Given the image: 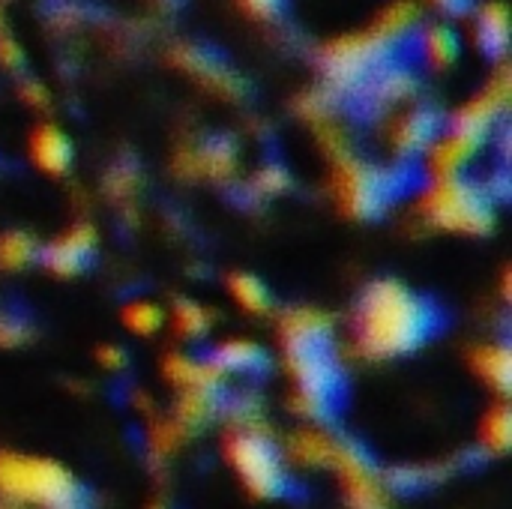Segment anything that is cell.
Instances as JSON below:
<instances>
[{
  "label": "cell",
  "instance_id": "1",
  "mask_svg": "<svg viewBox=\"0 0 512 509\" xmlns=\"http://www.w3.org/2000/svg\"><path fill=\"white\" fill-rule=\"evenodd\" d=\"M441 330V309L399 279L372 282L354 312V339L363 357L396 360L420 351Z\"/></svg>",
  "mask_w": 512,
  "mask_h": 509
},
{
  "label": "cell",
  "instance_id": "2",
  "mask_svg": "<svg viewBox=\"0 0 512 509\" xmlns=\"http://www.w3.org/2000/svg\"><path fill=\"white\" fill-rule=\"evenodd\" d=\"M285 363L297 390L294 408L315 420H330L345 396V369L333 348V324L324 312L291 309L282 324Z\"/></svg>",
  "mask_w": 512,
  "mask_h": 509
},
{
  "label": "cell",
  "instance_id": "3",
  "mask_svg": "<svg viewBox=\"0 0 512 509\" xmlns=\"http://www.w3.org/2000/svg\"><path fill=\"white\" fill-rule=\"evenodd\" d=\"M0 501L24 509H90L81 480L42 456L0 453Z\"/></svg>",
  "mask_w": 512,
  "mask_h": 509
},
{
  "label": "cell",
  "instance_id": "4",
  "mask_svg": "<svg viewBox=\"0 0 512 509\" xmlns=\"http://www.w3.org/2000/svg\"><path fill=\"white\" fill-rule=\"evenodd\" d=\"M225 459L243 480V486L264 501H276L294 492L291 474L273 438L255 426L234 429L225 438Z\"/></svg>",
  "mask_w": 512,
  "mask_h": 509
},
{
  "label": "cell",
  "instance_id": "5",
  "mask_svg": "<svg viewBox=\"0 0 512 509\" xmlns=\"http://www.w3.org/2000/svg\"><path fill=\"white\" fill-rule=\"evenodd\" d=\"M420 210L435 228L468 234V237L489 234L495 222V207H492V195L486 192V186H477L462 177L438 180L423 195Z\"/></svg>",
  "mask_w": 512,
  "mask_h": 509
},
{
  "label": "cell",
  "instance_id": "6",
  "mask_svg": "<svg viewBox=\"0 0 512 509\" xmlns=\"http://www.w3.org/2000/svg\"><path fill=\"white\" fill-rule=\"evenodd\" d=\"M399 174L390 168H378L369 162L354 159L351 153L339 159L336 168V195L342 213L354 219H375L381 216L399 192Z\"/></svg>",
  "mask_w": 512,
  "mask_h": 509
},
{
  "label": "cell",
  "instance_id": "7",
  "mask_svg": "<svg viewBox=\"0 0 512 509\" xmlns=\"http://www.w3.org/2000/svg\"><path fill=\"white\" fill-rule=\"evenodd\" d=\"M330 468H336L351 509H393L387 486H384L381 474L375 471L363 444H357L351 438L336 441V456H333Z\"/></svg>",
  "mask_w": 512,
  "mask_h": 509
},
{
  "label": "cell",
  "instance_id": "8",
  "mask_svg": "<svg viewBox=\"0 0 512 509\" xmlns=\"http://www.w3.org/2000/svg\"><path fill=\"white\" fill-rule=\"evenodd\" d=\"M96 255V231L90 225H72L66 234L54 237L39 249V261L57 276L81 273Z\"/></svg>",
  "mask_w": 512,
  "mask_h": 509
},
{
  "label": "cell",
  "instance_id": "9",
  "mask_svg": "<svg viewBox=\"0 0 512 509\" xmlns=\"http://www.w3.org/2000/svg\"><path fill=\"white\" fill-rule=\"evenodd\" d=\"M438 129H441V117L432 108H417L396 123L390 141L399 156H414L432 147V141L438 138Z\"/></svg>",
  "mask_w": 512,
  "mask_h": 509
},
{
  "label": "cell",
  "instance_id": "10",
  "mask_svg": "<svg viewBox=\"0 0 512 509\" xmlns=\"http://www.w3.org/2000/svg\"><path fill=\"white\" fill-rule=\"evenodd\" d=\"M210 366L219 375H255L267 369V354L249 339H228L210 351Z\"/></svg>",
  "mask_w": 512,
  "mask_h": 509
},
{
  "label": "cell",
  "instance_id": "11",
  "mask_svg": "<svg viewBox=\"0 0 512 509\" xmlns=\"http://www.w3.org/2000/svg\"><path fill=\"white\" fill-rule=\"evenodd\" d=\"M30 159L45 174H66L72 165V144L54 123H42L30 132Z\"/></svg>",
  "mask_w": 512,
  "mask_h": 509
},
{
  "label": "cell",
  "instance_id": "12",
  "mask_svg": "<svg viewBox=\"0 0 512 509\" xmlns=\"http://www.w3.org/2000/svg\"><path fill=\"white\" fill-rule=\"evenodd\" d=\"M165 378L177 384L180 390H222V375L210 366V360H192V357H168L165 360Z\"/></svg>",
  "mask_w": 512,
  "mask_h": 509
},
{
  "label": "cell",
  "instance_id": "13",
  "mask_svg": "<svg viewBox=\"0 0 512 509\" xmlns=\"http://www.w3.org/2000/svg\"><path fill=\"white\" fill-rule=\"evenodd\" d=\"M471 363L489 387H495L498 393L510 390V348L507 345H483L474 351Z\"/></svg>",
  "mask_w": 512,
  "mask_h": 509
},
{
  "label": "cell",
  "instance_id": "14",
  "mask_svg": "<svg viewBox=\"0 0 512 509\" xmlns=\"http://www.w3.org/2000/svg\"><path fill=\"white\" fill-rule=\"evenodd\" d=\"M291 456L300 462V465H324L330 468L333 465V456H336V438L324 435V432H315V429H306V432H297L288 444Z\"/></svg>",
  "mask_w": 512,
  "mask_h": 509
},
{
  "label": "cell",
  "instance_id": "15",
  "mask_svg": "<svg viewBox=\"0 0 512 509\" xmlns=\"http://www.w3.org/2000/svg\"><path fill=\"white\" fill-rule=\"evenodd\" d=\"M228 291H231V297H234L246 312H252V315H264V312H270V306H273L270 288H267L258 276H252V273H231V276H228Z\"/></svg>",
  "mask_w": 512,
  "mask_h": 509
},
{
  "label": "cell",
  "instance_id": "16",
  "mask_svg": "<svg viewBox=\"0 0 512 509\" xmlns=\"http://www.w3.org/2000/svg\"><path fill=\"white\" fill-rule=\"evenodd\" d=\"M480 45L489 57H501L507 51V6L486 3L480 9Z\"/></svg>",
  "mask_w": 512,
  "mask_h": 509
},
{
  "label": "cell",
  "instance_id": "17",
  "mask_svg": "<svg viewBox=\"0 0 512 509\" xmlns=\"http://www.w3.org/2000/svg\"><path fill=\"white\" fill-rule=\"evenodd\" d=\"M237 165V150L228 138H210L195 153V168L210 177H228Z\"/></svg>",
  "mask_w": 512,
  "mask_h": 509
},
{
  "label": "cell",
  "instance_id": "18",
  "mask_svg": "<svg viewBox=\"0 0 512 509\" xmlns=\"http://www.w3.org/2000/svg\"><path fill=\"white\" fill-rule=\"evenodd\" d=\"M36 258H39V249L30 234H24V231L0 234V267L3 270H24Z\"/></svg>",
  "mask_w": 512,
  "mask_h": 509
},
{
  "label": "cell",
  "instance_id": "19",
  "mask_svg": "<svg viewBox=\"0 0 512 509\" xmlns=\"http://www.w3.org/2000/svg\"><path fill=\"white\" fill-rule=\"evenodd\" d=\"M423 51L435 66H450L459 57V39L447 24H432L423 33Z\"/></svg>",
  "mask_w": 512,
  "mask_h": 509
},
{
  "label": "cell",
  "instance_id": "20",
  "mask_svg": "<svg viewBox=\"0 0 512 509\" xmlns=\"http://www.w3.org/2000/svg\"><path fill=\"white\" fill-rule=\"evenodd\" d=\"M162 321V309L150 300H132L129 306H123V327L135 336H153L162 327Z\"/></svg>",
  "mask_w": 512,
  "mask_h": 509
},
{
  "label": "cell",
  "instance_id": "21",
  "mask_svg": "<svg viewBox=\"0 0 512 509\" xmlns=\"http://www.w3.org/2000/svg\"><path fill=\"white\" fill-rule=\"evenodd\" d=\"M213 318L210 312L201 306V303H192V300H180L174 306V330L183 336V339H204L207 330H210Z\"/></svg>",
  "mask_w": 512,
  "mask_h": 509
},
{
  "label": "cell",
  "instance_id": "22",
  "mask_svg": "<svg viewBox=\"0 0 512 509\" xmlns=\"http://www.w3.org/2000/svg\"><path fill=\"white\" fill-rule=\"evenodd\" d=\"M510 435H512V423H510V411L507 405H498L486 414L483 420V447L492 450V453H507L510 450Z\"/></svg>",
  "mask_w": 512,
  "mask_h": 509
},
{
  "label": "cell",
  "instance_id": "23",
  "mask_svg": "<svg viewBox=\"0 0 512 509\" xmlns=\"http://www.w3.org/2000/svg\"><path fill=\"white\" fill-rule=\"evenodd\" d=\"M417 18V3L414 0H399L393 3L390 9H384V15L375 21V33L387 36V39H396L399 33H405Z\"/></svg>",
  "mask_w": 512,
  "mask_h": 509
},
{
  "label": "cell",
  "instance_id": "24",
  "mask_svg": "<svg viewBox=\"0 0 512 509\" xmlns=\"http://www.w3.org/2000/svg\"><path fill=\"white\" fill-rule=\"evenodd\" d=\"M288 186H291V177H288V171H285L282 165H267V168H261L258 177H255V189H258L261 195H279V192H285Z\"/></svg>",
  "mask_w": 512,
  "mask_h": 509
},
{
  "label": "cell",
  "instance_id": "25",
  "mask_svg": "<svg viewBox=\"0 0 512 509\" xmlns=\"http://www.w3.org/2000/svg\"><path fill=\"white\" fill-rule=\"evenodd\" d=\"M255 18H276L285 9V0H237Z\"/></svg>",
  "mask_w": 512,
  "mask_h": 509
},
{
  "label": "cell",
  "instance_id": "26",
  "mask_svg": "<svg viewBox=\"0 0 512 509\" xmlns=\"http://www.w3.org/2000/svg\"><path fill=\"white\" fill-rule=\"evenodd\" d=\"M0 63H3V66H9V69H18V66L24 63L21 48H18L6 33H0Z\"/></svg>",
  "mask_w": 512,
  "mask_h": 509
},
{
  "label": "cell",
  "instance_id": "27",
  "mask_svg": "<svg viewBox=\"0 0 512 509\" xmlns=\"http://www.w3.org/2000/svg\"><path fill=\"white\" fill-rule=\"evenodd\" d=\"M21 96H24L30 105H36V108H45V105H48V93L42 90L39 81H24V84H21Z\"/></svg>",
  "mask_w": 512,
  "mask_h": 509
},
{
  "label": "cell",
  "instance_id": "28",
  "mask_svg": "<svg viewBox=\"0 0 512 509\" xmlns=\"http://www.w3.org/2000/svg\"><path fill=\"white\" fill-rule=\"evenodd\" d=\"M99 360H102V366H108V369H120V366L126 363V354H123L120 348H114V345H105V348L99 351Z\"/></svg>",
  "mask_w": 512,
  "mask_h": 509
},
{
  "label": "cell",
  "instance_id": "29",
  "mask_svg": "<svg viewBox=\"0 0 512 509\" xmlns=\"http://www.w3.org/2000/svg\"><path fill=\"white\" fill-rule=\"evenodd\" d=\"M435 6L441 12H447V15H465L468 6H471V0H435Z\"/></svg>",
  "mask_w": 512,
  "mask_h": 509
},
{
  "label": "cell",
  "instance_id": "30",
  "mask_svg": "<svg viewBox=\"0 0 512 509\" xmlns=\"http://www.w3.org/2000/svg\"><path fill=\"white\" fill-rule=\"evenodd\" d=\"M0 509H24V507H15V504H3V501H0Z\"/></svg>",
  "mask_w": 512,
  "mask_h": 509
},
{
  "label": "cell",
  "instance_id": "31",
  "mask_svg": "<svg viewBox=\"0 0 512 509\" xmlns=\"http://www.w3.org/2000/svg\"><path fill=\"white\" fill-rule=\"evenodd\" d=\"M162 3H168V6H171V3H177V0H162Z\"/></svg>",
  "mask_w": 512,
  "mask_h": 509
},
{
  "label": "cell",
  "instance_id": "32",
  "mask_svg": "<svg viewBox=\"0 0 512 509\" xmlns=\"http://www.w3.org/2000/svg\"><path fill=\"white\" fill-rule=\"evenodd\" d=\"M153 509H159V507H153Z\"/></svg>",
  "mask_w": 512,
  "mask_h": 509
}]
</instances>
